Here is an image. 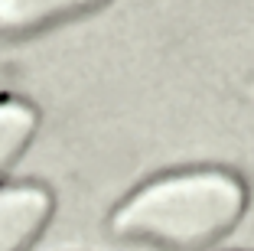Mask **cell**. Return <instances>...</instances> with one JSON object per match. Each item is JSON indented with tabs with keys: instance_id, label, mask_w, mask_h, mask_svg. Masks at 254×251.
<instances>
[{
	"instance_id": "cell-1",
	"label": "cell",
	"mask_w": 254,
	"mask_h": 251,
	"mask_svg": "<svg viewBox=\"0 0 254 251\" xmlns=\"http://www.w3.org/2000/svg\"><path fill=\"white\" fill-rule=\"evenodd\" d=\"M248 189L225 170L166 173L134 189L114 209L111 232L163 251H202L238 225Z\"/></svg>"
},
{
	"instance_id": "cell-4",
	"label": "cell",
	"mask_w": 254,
	"mask_h": 251,
	"mask_svg": "<svg viewBox=\"0 0 254 251\" xmlns=\"http://www.w3.org/2000/svg\"><path fill=\"white\" fill-rule=\"evenodd\" d=\"M36 127H39V114L30 101L0 98V179L7 176L10 167L26 154Z\"/></svg>"
},
{
	"instance_id": "cell-2",
	"label": "cell",
	"mask_w": 254,
	"mask_h": 251,
	"mask_svg": "<svg viewBox=\"0 0 254 251\" xmlns=\"http://www.w3.org/2000/svg\"><path fill=\"white\" fill-rule=\"evenodd\" d=\"M53 215V196L43 186H0V251H30Z\"/></svg>"
},
{
	"instance_id": "cell-3",
	"label": "cell",
	"mask_w": 254,
	"mask_h": 251,
	"mask_svg": "<svg viewBox=\"0 0 254 251\" xmlns=\"http://www.w3.org/2000/svg\"><path fill=\"white\" fill-rule=\"evenodd\" d=\"M101 3L105 0H0V36H33Z\"/></svg>"
}]
</instances>
